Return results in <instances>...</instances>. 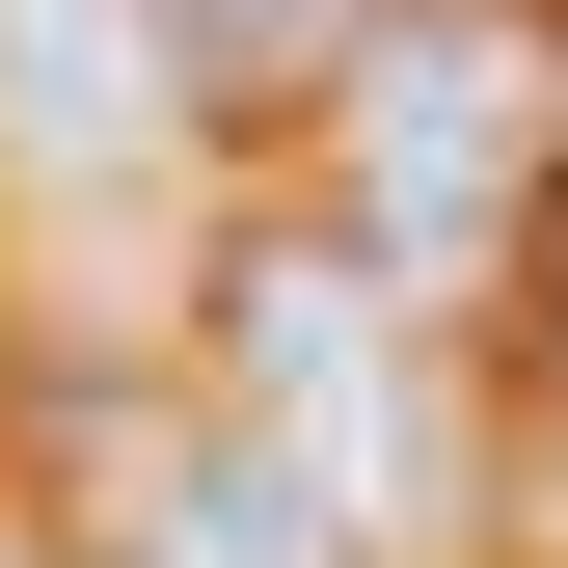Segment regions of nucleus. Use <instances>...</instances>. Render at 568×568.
Segmentation results:
<instances>
[{
  "mask_svg": "<svg viewBox=\"0 0 568 568\" xmlns=\"http://www.w3.org/2000/svg\"><path fill=\"white\" fill-rule=\"evenodd\" d=\"M541 163V54L487 28V0H379V54H352V271H460L487 217H515Z\"/></svg>",
  "mask_w": 568,
  "mask_h": 568,
  "instance_id": "f257e3e1",
  "label": "nucleus"
},
{
  "mask_svg": "<svg viewBox=\"0 0 568 568\" xmlns=\"http://www.w3.org/2000/svg\"><path fill=\"white\" fill-rule=\"evenodd\" d=\"M217 352H244L217 434H244V460H298L325 515L379 541V515H406V298H379L352 244H244V271H217Z\"/></svg>",
  "mask_w": 568,
  "mask_h": 568,
  "instance_id": "f03ea898",
  "label": "nucleus"
},
{
  "mask_svg": "<svg viewBox=\"0 0 568 568\" xmlns=\"http://www.w3.org/2000/svg\"><path fill=\"white\" fill-rule=\"evenodd\" d=\"M54 487H82L109 568H379L298 460H244L217 406H82V434H54Z\"/></svg>",
  "mask_w": 568,
  "mask_h": 568,
  "instance_id": "7ed1b4c3",
  "label": "nucleus"
},
{
  "mask_svg": "<svg viewBox=\"0 0 568 568\" xmlns=\"http://www.w3.org/2000/svg\"><path fill=\"white\" fill-rule=\"evenodd\" d=\"M163 28L135 0H0V163L28 190H109V163H163Z\"/></svg>",
  "mask_w": 568,
  "mask_h": 568,
  "instance_id": "20e7f679",
  "label": "nucleus"
},
{
  "mask_svg": "<svg viewBox=\"0 0 568 568\" xmlns=\"http://www.w3.org/2000/svg\"><path fill=\"white\" fill-rule=\"evenodd\" d=\"M135 28H163V109L190 135H298V109H352L379 0H135Z\"/></svg>",
  "mask_w": 568,
  "mask_h": 568,
  "instance_id": "39448f33",
  "label": "nucleus"
},
{
  "mask_svg": "<svg viewBox=\"0 0 568 568\" xmlns=\"http://www.w3.org/2000/svg\"><path fill=\"white\" fill-rule=\"evenodd\" d=\"M515 244H541V325H568V163H541V217H515Z\"/></svg>",
  "mask_w": 568,
  "mask_h": 568,
  "instance_id": "423d86ee",
  "label": "nucleus"
}]
</instances>
